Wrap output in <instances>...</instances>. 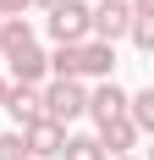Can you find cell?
<instances>
[{
    "mask_svg": "<svg viewBox=\"0 0 154 160\" xmlns=\"http://www.w3.org/2000/svg\"><path fill=\"white\" fill-rule=\"evenodd\" d=\"M94 138H99V149H105V155H132L143 132L132 127L127 116H110V122H99V132H94Z\"/></svg>",
    "mask_w": 154,
    "mask_h": 160,
    "instance_id": "9",
    "label": "cell"
},
{
    "mask_svg": "<svg viewBox=\"0 0 154 160\" xmlns=\"http://www.w3.org/2000/svg\"><path fill=\"white\" fill-rule=\"evenodd\" d=\"M22 132V149H28V160H55L66 144V127L61 122H50V116H33L28 127H17Z\"/></svg>",
    "mask_w": 154,
    "mask_h": 160,
    "instance_id": "3",
    "label": "cell"
},
{
    "mask_svg": "<svg viewBox=\"0 0 154 160\" xmlns=\"http://www.w3.org/2000/svg\"><path fill=\"white\" fill-rule=\"evenodd\" d=\"M22 11H33L28 0H0V17H22Z\"/></svg>",
    "mask_w": 154,
    "mask_h": 160,
    "instance_id": "15",
    "label": "cell"
},
{
    "mask_svg": "<svg viewBox=\"0 0 154 160\" xmlns=\"http://www.w3.org/2000/svg\"><path fill=\"white\" fill-rule=\"evenodd\" d=\"M110 72H116V44H99V39L72 44V78H99L105 83Z\"/></svg>",
    "mask_w": 154,
    "mask_h": 160,
    "instance_id": "4",
    "label": "cell"
},
{
    "mask_svg": "<svg viewBox=\"0 0 154 160\" xmlns=\"http://www.w3.org/2000/svg\"><path fill=\"white\" fill-rule=\"evenodd\" d=\"M50 39L55 44H83L88 39V6L83 0H61L50 11Z\"/></svg>",
    "mask_w": 154,
    "mask_h": 160,
    "instance_id": "5",
    "label": "cell"
},
{
    "mask_svg": "<svg viewBox=\"0 0 154 160\" xmlns=\"http://www.w3.org/2000/svg\"><path fill=\"white\" fill-rule=\"evenodd\" d=\"M127 39L138 50H154V17H132V22H127Z\"/></svg>",
    "mask_w": 154,
    "mask_h": 160,
    "instance_id": "13",
    "label": "cell"
},
{
    "mask_svg": "<svg viewBox=\"0 0 154 160\" xmlns=\"http://www.w3.org/2000/svg\"><path fill=\"white\" fill-rule=\"evenodd\" d=\"M0 99H6V78H0Z\"/></svg>",
    "mask_w": 154,
    "mask_h": 160,
    "instance_id": "18",
    "label": "cell"
},
{
    "mask_svg": "<svg viewBox=\"0 0 154 160\" xmlns=\"http://www.w3.org/2000/svg\"><path fill=\"white\" fill-rule=\"evenodd\" d=\"M105 160H138V155H105Z\"/></svg>",
    "mask_w": 154,
    "mask_h": 160,
    "instance_id": "17",
    "label": "cell"
},
{
    "mask_svg": "<svg viewBox=\"0 0 154 160\" xmlns=\"http://www.w3.org/2000/svg\"><path fill=\"white\" fill-rule=\"evenodd\" d=\"M0 160H28V149H22V132H0Z\"/></svg>",
    "mask_w": 154,
    "mask_h": 160,
    "instance_id": "14",
    "label": "cell"
},
{
    "mask_svg": "<svg viewBox=\"0 0 154 160\" xmlns=\"http://www.w3.org/2000/svg\"><path fill=\"white\" fill-rule=\"evenodd\" d=\"M39 99H44V116L61 122V127L88 111V88H83V78H50L44 88H39Z\"/></svg>",
    "mask_w": 154,
    "mask_h": 160,
    "instance_id": "1",
    "label": "cell"
},
{
    "mask_svg": "<svg viewBox=\"0 0 154 160\" xmlns=\"http://www.w3.org/2000/svg\"><path fill=\"white\" fill-rule=\"evenodd\" d=\"M22 44H33V22L28 17H0V55H17Z\"/></svg>",
    "mask_w": 154,
    "mask_h": 160,
    "instance_id": "10",
    "label": "cell"
},
{
    "mask_svg": "<svg viewBox=\"0 0 154 160\" xmlns=\"http://www.w3.org/2000/svg\"><path fill=\"white\" fill-rule=\"evenodd\" d=\"M127 22H132L127 0H99V6H88V39H99V44L127 39Z\"/></svg>",
    "mask_w": 154,
    "mask_h": 160,
    "instance_id": "2",
    "label": "cell"
},
{
    "mask_svg": "<svg viewBox=\"0 0 154 160\" xmlns=\"http://www.w3.org/2000/svg\"><path fill=\"white\" fill-rule=\"evenodd\" d=\"M6 61H11V83H28V88H39V83L50 78V55H44L39 44H22L17 55H6Z\"/></svg>",
    "mask_w": 154,
    "mask_h": 160,
    "instance_id": "7",
    "label": "cell"
},
{
    "mask_svg": "<svg viewBox=\"0 0 154 160\" xmlns=\"http://www.w3.org/2000/svg\"><path fill=\"white\" fill-rule=\"evenodd\" d=\"M28 6H39V11H55V6H61V0H28Z\"/></svg>",
    "mask_w": 154,
    "mask_h": 160,
    "instance_id": "16",
    "label": "cell"
},
{
    "mask_svg": "<svg viewBox=\"0 0 154 160\" xmlns=\"http://www.w3.org/2000/svg\"><path fill=\"white\" fill-rule=\"evenodd\" d=\"M0 111H11V122H17V127H28L33 116H44V99H39V88H28V83H6Z\"/></svg>",
    "mask_w": 154,
    "mask_h": 160,
    "instance_id": "8",
    "label": "cell"
},
{
    "mask_svg": "<svg viewBox=\"0 0 154 160\" xmlns=\"http://www.w3.org/2000/svg\"><path fill=\"white\" fill-rule=\"evenodd\" d=\"M127 122L138 132H154V88H138V94H127Z\"/></svg>",
    "mask_w": 154,
    "mask_h": 160,
    "instance_id": "11",
    "label": "cell"
},
{
    "mask_svg": "<svg viewBox=\"0 0 154 160\" xmlns=\"http://www.w3.org/2000/svg\"><path fill=\"white\" fill-rule=\"evenodd\" d=\"M61 160H105V149H99V138H94V132H66Z\"/></svg>",
    "mask_w": 154,
    "mask_h": 160,
    "instance_id": "12",
    "label": "cell"
},
{
    "mask_svg": "<svg viewBox=\"0 0 154 160\" xmlns=\"http://www.w3.org/2000/svg\"><path fill=\"white\" fill-rule=\"evenodd\" d=\"M83 116H94V127L110 122V116H127V88L116 78H105L99 88H88V111H83Z\"/></svg>",
    "mask_w": 154,
    "mask_h": 160,
    "instance_id": "6",
    "label": "cell"
}]
</instances>
